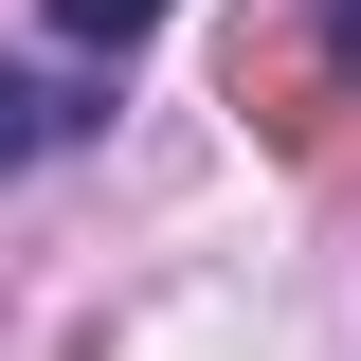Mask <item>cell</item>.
<instances>
[{
    "instance_id": "cell-3",
    "label": "cell",
    "mask_w": 361,
    "mask_h": 361,
    "mask_svg": "<svg viewBox=\"0 0 361 361\" xmlns=\"http://www.w3.org/2000/svg\"><path fill=\"white\" fill-rule=\"evenodd\" d=\"M307 37H325V73L361 90V0H307Z\"/></svg>"
},
{
    "instance_id": "cell-2",
    "label": "cell",
    "mask_w": 361,
    "mask_h": 361,
    "mask_svg": "<svg viewBox=\"0 0 361 361\" xmlns=\"http://www.w3.org/2000/svg\"><path fill=\"white\" fill-rule=\"evenodd\" d=\"M37 18H54V37H73V54H145V37H163V18H180V0H37Z\"/></svg>"
},
{
    "instance_id": "cell-1",
    "label": "cell",
    "mask_w": 361,
    "mask_h": 361,
    "mask_svg": "<svg viewBox=\"0 0 361 361\" xmlns=\"http://www.w3.org/2000/svg\"><path fill=\"white\" fill-rule=\"evenodd\" d=\"M90 127H109V109H90L73 73H0V180H18V163H54V145H90Z\"/></svg>"
}]
</instances>
